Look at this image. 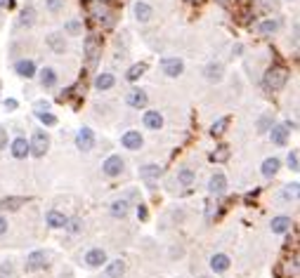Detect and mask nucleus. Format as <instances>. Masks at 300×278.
Here are the masks:
<instances>
[{"label": "nucleus", "mask_w": 300, "mask_h": 278, "mask_svg": "<svg viewBox=\"0 0 300 278\" xmlns=\"http://www.w3.org/2000/svg\"><path fill=\"white\" fill-rule=\"evenodd\" d=\"M161 71L168 78H178L185 71V62L180 57H165V59H161Z\"/></svg>", "instance_id": "7ed1b4c3"}, {"label": "nucleus", "mask_w": 300, "mask_h": 278, "mask_svg": "<svg viewBox=\"0 0 300 278\" xmlns=\"http://www.w3.org/2000/svg\"><path fill=\"white\" fill-rule=\"evenodd\" d=\"M62 7H64V0H47V10L52 14H57Z\"/></svg>", "instance_id": "37998d69"}, {"label": "nucleus", "mask_w": 300, "mask_h": 278, "mask_svg": "<svg viewBox=\"0 0 300 278\" xmlns=\"http://www.w3.org/2000/svg\"><path fill=\"white\" fill-rule=\"evenodd\" d=\"M5 234H7V219L0 217V236H5Z\"/></svg>", "instance_id": "09e8293b"}, {"label": "nucleus", "mask_w": 300, "mask_h": 278, "mask_svg": "<svg viewBox=\"0 0 300 278\" xmlns=\"http://www.w3.org/2000/svg\"><path fill=\"white\" fill-rule=\"evenodd\" d=\"M97 52H99V45H97V38H95V36H88V38H85V57H88L90 66H95V62H97Z\"/></svg>", "instance_id": "6ab92c4d"}, {"label": "nucleus", "mask_w": 300, "mask_h": 278, "mask_svg": "<svg viewBox=\"0 0 300 278\" xmlns=\"http://www.w3.org/2000/svg\"><path fill=\"white\" fill-rule=\"evenodd\" d=\"M227 125H230V118H227V116L218 118L213 125H210V134H213V137H215V134H222L225 130H227Z\"/></svg>", "instance_id": "72a5a7b5"}, {"label": "nucleus", "mask_w": 300, "mask_h": 278, "mask_svg": "<svg viewBox=\"0 0 300 278\" xmlns=\"http://www.w3.org/2000/svg\"><path fill=\"white\" fill-rule=\"evenodd\" d=\"M47 149H50V134L43 132V130H36L31 142H28V153L36 156V158H43L47 153Z\"/></svg>", "instance_id": "f03ea898"}, {"label": "nucleus", "mask_w": 300, "mask_h": 278, "mask_svg": "<svg viewBox=\"0 0 300 278\" xmlns=\"http://www.w3.org/2000/svg\"><path fill=\"white\" fill-rule=\"evenodd\" d=\"M288 170H293V172H298V168H300V163H298V151H288Z\"/></svg>", "instance_id": "4c0bfd02"}, {"label": "nucleus", "mask_w": 300, "mask_h": 278, "mask_svg": "<svg viewBox=\"0 0 300 278\" xmlns=\"http://www.w3.org/2000/svg\"><path fill=\"white\" fill-rule=\"evenodd\" d=\"M230 264H232V262H230V257H227V255H222V252H218V255H213V257H210V269H213L215 274H225V271L230 269Z\"/></svg>", "instance_id": "4468645a"}, {"label": "nucleus", "mask_w": 300, "mask_h": 278, "mask_svg": "<svg viewBox=\"0 0 300 278\" xmlns=\"http://www.w3.org/2000/svg\"><path fill=\"white\" fill-rule=\"evenodd\" d=\"M64 31H67V33H71V36H78V33L83 31V26H81V21L71 19V21H67V26H64Z\"/></svg>", "instance_id": "58836bf2"}, {"label": "nucleus", "mask_w": 300, "mask_h": 278, "mask_svg": "<svg viewBox=\"0 0 300 278\" xmlns=\"http://www.w3.org/2000/svg\"><path fill=\"white\" fill-rule=\"evenodd\" d=\"M298 189H300L298 182H293V184L284 186V193H281V198H284V200H296V198H298Z\"/></svg>", "instance_id": "f704fd0d"}, {"label": "nucleus", "mask_w": 300, "mask_h": 278, "mask_svg": "<svg viewBox=\"0 0 300 278\" xmlns=\"http://www.w3.org/2000/svg\"><path fill=\"white\" fill-rule=\"evenodd\" d=\"M36 116H38V120H41V123H45L47 128H52V125H57V118L52 116V113H47V111H43V113H36Z\"/></svg>", "instance_id": "ea45409f"}, {"label": "nucleus", "mask_w": 300, "mask_h": 278, "mask_svg": "<svg viewBox=\"0 0 300 278\" xmlns=\"http://www.w3.org/2000/svg\"><path fill=\"white\" fill-rule=\"evenodd\" d=\"M139 177H142L144 182H151V179H159V177H161V168H159V165H154V163H149V165L139 168Z\"/></svg>", "instance_id": "393cba45"}, {"label": "nucleus", "mask_w": 300, "mask_h": 278, "mask_svg": "<svg viewBox=\"0 0 300 278\" xmlns=\"http://www.w3.org/2000/svg\"><path fill=\"white\" fill-rule=\"evenodd\" d=\"M144 128L147 130H161L163 128V116L159 111H147L144 113Z\"/></svg>", "instance_id": "dca6fc26"}, {"label": "nucleus", "mask_w": 300, "mask_h": 278, "mask_svg": "<svg viewBox=\"0 0 300 278\" xmlns=\"http://www.w3.org/2000/svg\"><path fill=\"white\" fill-rule=\"evenodd\" d=\"M5 108H7V111H14V108H17V102H14V99H5Z\"/></svg>", "instance_id": "8fccbe9b"}, {"label": "nucleus", "mask_w": 300, "mask_h": 278, "mask_svg": "<svg viewBox=\"0 0 300 278\" xmlns=\"http://www.w3.org/2000/svg\"><path fill=\"white\" fill-rule=\"evenodd\" d=\"M102 170H104L107 177H118V174L125 170V160H123L121 156H109V158L104 160Z\"/></svg>", "instance_id": "20e7f679"}, {"label": "nucleus", "mask_w": 300, "mask_h": 278, "mask_svg": "<svg viewBox=\"0 0 300 278\" xmlns=\"http://www.w3.org/2000/svg\"><path fill=\"white\" fill-rule=\"evenodd\" d=\"M116 85V78L111 76V73H99L95 78V87L97 90H111Z\"/></svg>", "instance_id": "cd10ccee"}, {"label": "nucleus", "mask_w": 300, "mask_h": 278, "mask_svg": "<svg viewBox=\"0 0 300 278\" xmlns=\"http://www.w3.org/2000/svg\"><path fill=\"white\" fill-rule=\"evenodd\" d=\"M281 28V21L279 19H265V21H260L255 31H258L260 36H270V33H277Z\"/></svg>", "instance_id": "aec40b11"}, {"label": "nucleus", "mask_w": 300, "mask_h": 278, "mask_svg": "<svg viewBox=\"0 0 300 278\" xmlns=\"http://www.w3.org/2000/svg\"><path fill=\"white\" fill-rule=\"evenodd\" d=\"M10 5V0H0V7H7Z\"/></svg>", "instance_id": "3c124183"}, {"label": "nucleus", "mask_w": 300, "mask_h": 278, "mask_svg": "<svg viewBox=\"0 0 300 278\" xmlns=\"http://www.w3.org/2000/svg\"><path fill=\"white\" fill-rule=\"evenodd\" d=\"M45 222H47V226H52V229H64L67 226V217L59 210H50L45 214Z\"/></svg>", "instance_id": "412c9836"}, {"label": "nucleus", "mask_w": 300, "mask_h": 278, "mask_svg": "<svg viewBox=\"0 0 300 278\" xmlns=\"http://www.w3.org/2000/svg\"><path fill=\"white\" fill-rule=\"evenodd\" d=\"M208 191L213 193V196H220V193H225L227 191V177L222 172H215L210 177V182H208Z\"/></svg>", "instance_id": "6e6552de"}, {"label": "nucleus", "mask_w": 300, "mask_h": 278, "mask_svg": "<svg viewBox=\"0 0 300 278\" xmlns=\"http://www.w3.org/2000/svg\"><path fill=\"white\" fill-rule=\"evenodd\" d=\"M272 234H286L288 229L293 226V219L291 217H286V214H279V217H274L272 219Z\"/></svg>", "instance_id": "f3484780"}, {"label": "nucleus", "mask_w": 300, "mask_h": 278, "mask_svg": "<svg viewBox=\"0 0 300 278\" xmlns=\"http://www.w3.org/2000/svg\"><path fill=\"white\" fill-rule=\"evenodd\" d=\"M128 200L125 198H121V200H114L111 203V208H109V212H111V217H116V219H123L125 214H128Z\"/></svg>", "instance_id": "5701e85b"}, {"label": "nucleus", "mask_w": 300, "mask_h": 278, "mask_svg": "<svg viewBox=\"0 0 300 278\" xmlns=\"http://www.w3.org/2000/svg\"><path fill=\"white\" fill-rule=\"evenodd\" d=\"M5 146H7V130L0 125V151H2Z\"/></svg>", "instance_id": "49530a36"}, {"label": "nucleus", "mask_w": 300, "mask_h": 278, "mask_svg": "<svg viewBox=\"0 0 300 278\" xmlns=\"http://www.w3.org/2000/svg\"><path fill=\"white\" fill-rule=\"evenodd\" d=\"M47 45H50L55 52H64V50H67V43H64V38H62L59 33H52V36L47 38Z\"/></svg>", "instance_id": "2f4dec72"}, {"label": "nucleus", "mask_w": 300, "mask_h": 278, "mask_svg": "<svg viewBox=\"0 0 300 278\" xmlns=\"http://www.w3.org/2000/svg\"><path fill=\"white\" fill-rule=\"evenodd\" d=\"M10 151H12V156L17 160L26 158V156H28V142L24 139V137H17V139L12 142V146H10Z\"/></svg>", "instance_id": "2eb2a0df"}, {"label": "nucleus", "mask_w": 300, "mask_h": 278, "mask_svg": "<svg viewBox=\"0 0 300 278\" xmlns=\"http://www.w3.org/2000/svg\"><path fill=\"white\" fill-rule=\"evenodd\" d=\"M222 73H225V68H222L220 62H210V64L204 68L206 80H210V83H220V80H222Z\"/></svg>", "instance_id": "ddd939ff"}, {"label": "nucleus", "mask_w": 300, "mask_h": 278, "mask_svg": "<svg viewBox=\"0 0 300 278\" xmlns=\"http://www.w3.org/2000/svg\"><path fill=\"white\" fill-rule=\"evenodd\" d=\"M270 7H272V0H253V12L255 14L267 12Z\"/></svg>", "instance_id": "e433bc0d"}, {"label": "nucleus", "mask_w": 300, "mask_h": 278, "mask_svg": "<svg viewBox=\"0 0 300 278\" xmlns=\"http://www.w3.org/2000/svg\"><path fill=\"white\" fill-rule=\"evenodd\" d=\"M189 2H196V0H189Z\"/></svg>", "instance_id": "864d4df0"}, {"label": "nucleus", "mask_w": 300, "mask_h": 278, "mask_svg": "<svg viewBox=\"0 0 300 278\" xmlns=\"http://www.w3.org/2000/svg\"><path fill=\"white\" fill-rule=\"evenodd\" d=\"M10 276H12V264L5 262V264L0 266V278H10Z\"/></svg>", "instance_id": "c03bdc74"}, {"label": "nucleus", "mask_w": 300, "mask_h": 278, "mask_svg": "<svg viewBox=\"0 0 300 278\" xmlns=\"http://www.w3.org/2000/svg\"><path fill=\"white\" fill-rule=\"evenodd\" d=\"M288 128L286 125H272L270 128V137H272V144L277 146H286L288 144Z\"/></svg>", "instance_id": "1a4fd4ad"}, {"label": "nucleus", "mask_w": 300, "mask_h": 278, "mask_svg": "<svg viewBox=\"0 0 300 278\" xmlns=\"http://www.w3.org/2000/svg\"><path fill=\"white\" fill-rule=\"evenodd\" d=\"M288 83V71L284 66H272L267 68V73H265V78H262V85L267 87V90H272V92H277V90H281L284 85Z\"/></svg>", "instance_id": "f257e3e1"}, {"label": "nucleus", "mask_w": 300, "mask_h": 278, "mask_svg": "<svg viewBox=\"0 0 300 278\" xmlns=\"http://www.w3.org/2000/svg\"><path fill=\"white\" fill-rule=\"evenodd\" d=\"M137 217H139L142 222L147 219V208H144V205H137Z\"/></svg>", "instance_id": "de8ad7c7"}, {"label": "nucleus", "mask_w": 300, "mask_h": 278, "mask_svg": "<svg viewBox=\"0 0 300 278\" xmlns=\"http://www.w3.org/2000/svg\"><path fill=\"white\" fill-rule=\"evenodd\" d=\"M144 71H147V64H144V62H139V64H133V66L128 68L125 78L130 80V83H135L137 78H142V76H144Z\"/></svg>", "instance_id": "c85d7f7f"}, {"label": "nucleus", "mask_w": 300, "mask_h": 278, "mask_svg": "<svg viewBox=\"0 0 300 278\" xmlns=\"http://www.w3.org/2000/svg\"><path fill=\"white\" fill-rule=\"evenodd\" d=\"M22 205H26V198L22 196H10V198L0 200V210H19Z\"/></svg>", "instance_id": "b1692460"}, {"label": "nucleus", "mask_w": 300, "mask_h": 278, "mask_svg": "<svg viewBox=\"0 0 300 278\" xmlns=\"http://www.w3.org/2000/svg\"><path fill=\"white\" fill-rule=\"evenodd\" d=\"M45 262H47V255H45L43 250H33L26 259V269L28 271H38V269L45 266Z\"/></svg>", "instance_id": "9d476101"}, {"label": "nucleus", "mask_w": 300, "mask_h": 278, "mask_svg": "<svg viewBox=\"0 0 300 278\" xmlns=\"http://www.w3.org/2000/svg\"><path fill=\"white\" fill-rule=\"evenodd\" d=\"M14 71H17V76H22V78H33V76H36V64H33L31 59H19V62L14 64Z\"/></svg>", "instance_id": "f8f14e48"}, {"label": "nucleus", "mask_w": 300, "mask_h": 278, "mask_svg": "<svg viewBox=\"0 0 300 278\" xmlns=\"http://www.w3.org/2000/svg\"><path fill=\"white\" fill-rule=\"evenodd\" d=\"M272 120H274L272 113H265V116L258 120V132H270V128H272Z\"/></svg>", "instance_id": "c9c22d12"}, {"label": "nucleus", "mask_w": 300, "mask_h": 278, "mask_svg": "<svg viewBox=\"0 0 300 278\" xmlns=\"http://www.w3.org/2000/svg\"><path fill=\"white\" fill-rule=\"evenodd\" d=\"M33 111H36V113H43V111H50V104H47V102H36V106H33Z\"/></svg>", "instance_id": "a18cd8bd"}, {"label": "nucleus", "mask_w": 300, "mask_h": 278, "mask_svg": "<svg viewBox=\"0 0 300 278\" xmlns=\"http://www.w3.org/2000/svg\"><path fill=\"white\" fill-rule=\"evenodd\" d=\"M125 102H128V106H133V108H144L147 106V94L142 92V90H130L128 97H125Z\"/></svg>", "instance_id": "a211bd4d"}, {"label": "nucleus", "mask_w": 300, "mask_h": 278, "mask_svg": "<svg viewBox=\"0 0 300 278\" xmlns=\"http://www.w3.org/2000/svg\"><path fill=\"white\" fill-rule=\"evenodd\" d=\"M142 132H137V130H128V132L121 137V144L123 149H128V151H139L142 149Z\"/></svg>", "instance_id": "39448f33"}, {"label": "nucleus", "mask_w": 300, "mask_h": 278, "mask_svg": "<svg viewBox=\"0 0 300 278\" xmlns=\"http://www.w3.org/2000/svg\"><path fill=\"white\" fill-rule=\"evenodd\" d=\"M227 158H230V149H227L225 144L218 146V149L210 153V160H213V163H225Z\"/></svg>", "instance_id": "473e14b6"}, {"label": "nucleus", "mask_w": 300, "mask_h": 278, "mask_svg": "<svg viewBox=\"0 0 300 278\" xmlns=\"http://www.w3.org/2000/svg\"><path fill=\"white\" fill-rule=\"evenodd\" d=\"M220 5H227V2H230V0H218Z\"/></svg>", "instance_id": "603ef678"}, {"label": "nucleus", "mask_w": 300, "mask_h": 278, "mask_svg": "<svg viewBox=\"0 0 300 278\" xmlns=\"http://www.w3.org/2000/svg\"><path fill=\"white\" fill-rule=\"evenodd\" d=\"M85 264L90 266V269H97V266L107 264V252L102 250V248H92V250L85 252Z\"/></svg>", "instance_id": "0eeeda50"}, {"label": "nucleus", "mask_w": 300, "mask_h": 278, "mask_svg": "<svg viewBox=\"0 0 300 278\" xmlns=\"http://www.w3.org/2000/svg\"><path fill=\"white\" fill-rule=\"evenodd\" d=\"M123 274H125V262L123 259L107 262V278H121Z\"/></svg>", "instance_id": "4be33fe9"}, {"label": "nucleus", "mask_w": 300, "mask_h": 278, "mask_svg": "<svg viewBox=\"0 0 300 278\" xmlns=\"http://www.w3.org/2000/svg\"><path fill=\"white\" fill-rule=\"evenodd\" d=\"M151 14H154V10H151V7L147 5V2H142V0H139V2L135 5V17H137V21L147 24V21L151 19Z\"/></svg>", "instance_id": "a878e982"}, {"label": "nucleus", "mask_w": 300, "mask_h": 278, "mask_svg": "<svg viewBox=\"0 0 300 278\" xmlns=\"http://www.w3.org/2000/svg\"><path fill=\"white\" fill-rule=\"evenodd\" d=\"M67 229H69V234H78L83 229V222L81 219H67Z\"/></svg>", "instance_id": "a19ab883"}, {"label": "nucleus", "mask_w": 300, "mask_h": 278, "mask_svg": "<svg viewBox=\"0 0 300 278\" xmlns=\"http://www.w3.org/2000/svg\"><path fill=\"white\" fill-rule=\"evenodd\" d=\"M92 14H95L97 19H99V21L109 17V12H107V7H104V5H92Z\"/></svg>", "instance_id": "79ce46f5"}, {"label": "nucleus", "mask_w": 300, "mask_h": 278, "mask_svg": "<svg viewBox=\"0 0 300 278\" xmlns=\"http://www.w3.org/2000/svg\"><path fill=\"white\" fill-rule=\"evenodd\" d=\"M194 179H196V172H194L191 168H182V170L178 172V182H180L182 186H189L191 182H194Z\"/></svg>", "instance_id": "c756f323"}, {"label": "nucleus", "mask_w": 300, "mask_h": 278, "mask_svg": "<svg viewBox=\"0 0 300 278\" xmlns=\"http://www.w3.org/2000/svg\"><path fill=\"white\" fill-rule=\"evenodd\" d=\"M279 168H281V160L277 158V156H272V158H265L262 160V165H260V172H262V177H274V174L279 172Z\"/></svg>", "instance_id": "9b49d317"}, {"label": "nucleus", "mask_w": 300, "mask_h": 278, "mask_svg": "<svg viewBox=\"0 0 300 278\" xmlns=\"http://www.w3.org/2000/svg\"><path fill=\"white\" fill-rule=\"evenodd\" d=\"M41 85L45 87V90L55 87L57 85V71L55 68H43L41 71Z\"/></svg>", "instance_id": "bb28decb"}, {"label": "nucleus", "mask_w": 300, "mask_h": 278, "mask_svg": "<svg viewBox=\"0 0 300 278\" xmlns=\"http://www.w3.org/2000/svg\"><path fill=\"white\" fill-rule=\"evenodd\" d=\"M201 278H208V276H201Z\"/></svg>", "instance_id": "5fc2aeb1"}, {"label": "nucleus", "mask_w": 300, "mask_h": 278, "mask_svg": "<svg viewBox=\"0 0 300 278\" xmlns=\"http://www.w3.org/2000/svg\"><path fill=\"white\" fill-rule=\"evenodd\" d=\"M76 146H78V151H90L95 146V132L90 128H83L81 132L76 134Z\"/></svg>", "instance_id": "423d86ee"}, {"label": "nucleus", "mask_w": 300, "mask_h": 278, "mask_svg": "<svg viewBox=\"0 0 300 278\" xmlns=\"http://www.w3.org/2000/svg\"><path fill=\"white\" fill-rule=\"evenodd\" d=\"M33 21H36V10L28 5V7H24V12L19 17V26H31Z\"/></svg>", "instance_id": "7c9ffc66"}]
</instances>
